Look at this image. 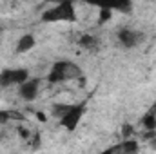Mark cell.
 <instances>
[{
    "label": "cell",
    "instance_id": "obj_1",
    "mask_svg": "<svg viewBox=\"0 0 156 154\" xmlns=\"http://www.w3.org/2000/svg\"><path fill=\"white\" fill-rule=\"evenodd\" d=\"M82 76V69L75 62L69 60H58L51 65L49 75H47V82L49 83H64L69 80H76Z\"/></svg>",
    "mask_w": 156,
    "mask_h": 154
},
{
    "label": "cell",
    "instance_id": "obj_2",
    "mask_svg": "<svg viewBox=\"0 0 156 154\" xmlns=\"http://www.w3.org/2000/svg\"><path fill=\"white\" fill-rule=\"evenodd\" d=\"M42 22H76L78 20V15H76V9H75V4L66 0V2H60L53 7H49L47 11L42 13Z\"/></svg>",
    "mask_w": 156,
    "mask_h": 154
},
{
    "label": "cell",
    "instance_id": "obj_3",
    "mask_svg": "<svg viewBox=\"0 0 156 154\" xmlns=\"http://www.w3.org/2000/svg\"><path fill=\"white\" fill-rule=\"evenodd\" d=\"M29 80L27 69H4L0 73V87H11V85H22L24 82Z\"/></svg>",
    "mask_w": 156,
    "mask_h": 154
},
{
    "label": "cell",
    "instance_id": "obj_4",
    "mask_svg": "<svg viewBox=\"0 0 156 154\" xmlns=\"http://www.w3.org/2000/svg\"><path fill=\"white\" fill-rule=\"evenodd\" d=\"M85 107H87V103H85V102L73 103V105H71V109H69V113L60 120V125H62V127H66L69 132H71V131H75V129L78 127V123H80V120H82V116H83V113H85Z\"/></svg>",
    "mask_w": 156,
    "mask_h": 154
},
{
    "label": "cell",
    "instance_id": "obj_5",
    "mask_svg": "<svg viewBox=\"0 0 156 154\" xmlns=\"http://www.w3.org/2000/svg\"><path fill=\"white\" fill-rule=\"evenodd\" d=\"M116 38L125 49H133V47H138L142 44L144 33L142 31H134L131 27H120L116 33Z\"/></svg>",
    "mask_w": 156,
    "mask_h": 154
},
{
    "label": "cell",
    "instance_id": "obj_6",
    "mask_svg": "<svg viewBox=\"0 0 156 154\" xmlns=\"http://www.w3.org/2000/svg\"><path fill=\"white\" fill-rule=\"evenodd\" d=\"M102 154H140V145H138L136 140L127 138V140L120 142L116 145L109 147L107 151H104Z\"/></svg>",
    "mask_w": 156,
    "mask_h": 154
},
{
    "label": "cell",
    "instance_id": "obj_7",
    "mask_svg": "<svg viewBox=\"0 0 156 154\" xmlns=\"http://www.w3.org/2000/svg\"><path fill=\"white\" fill-rule=\"evenodd\" d=\"M38 87H40V78H29L27 82H24L18 87V94H20V98H24L27 102H33L38 94Z\"/></svg>",
    "mask_w": 156,
    "mask_h": 154
},
{
    "label": "cell",
    "instance_id": "obj_8",
    "mask_svg": "<svg viewBox=\"0 0 156 154\" xmlns=\"http://www.w3.org/2000/svg\"><path fill=\"white\" fill-rule=\"evenodd\" d=\"M98 45H100V40H98V37H94V35L85 33V35H82L78 38V47H82L85 51H96Z\"/></svg>",
    "mask_w": 156,
    "mask_h": 154
},
{
    "label": "cell",
    "instance_id": "obj_9",
    "mask_svg": "<svg viewBox=\"0 0 156 154\" xmlns=\"http://www.w3.org/2000/svg\"><path fill=\"white\" fill-rule=\"evenodd\" d=\"M142 125H144L147 131H156V102L151 105V109L144 114V118H142Z\"/></svg>",
    "mask_w": 156,
    "mask_h": 154
},
{
    "label": "cell",
    "instance_id": "obj_10",
    "mask_svg": "<svg viewBox=\"0 0 156 154\" xmlns=\"http://www.w3.org/2000/svg\"><path fill=\"white\" fill-rule=\"evenodd\" d=\"M35 37L33 35H24V37H20V40L16 42V53H27V51H31L33 47H35Z\"/></svg>",
    "mask_w": 156,
    "mask_h": 154
},
{
    "label": "cell",
    "instance_id": "obj_11",
    "mask_svg": "<svg viewBox=\"0 0 156 154\" xmlns=\"http://www.w3.org/2000/svg\"><path fill=\"white\" fill-rule=\"evenodd\" d=\"M71 105H73V103H55V105L51 107V114H53V118H56V120L60 121L64 116L69 113Z\"/></svg>",
    "mask_w": 156,
    "mask_h": 154
},
{
    "label": "cell",
    "instance_id": "obj_12",
    "mask_svg": "<svg viewBox=\"0 0 156 154\" xmlns=\"http://www.w3.org/2000/svg\"><path fill=\"white\" fill-rule=\"evenodd\" d=\"M111 16H113V9H111V5H104V7H100V18H98V26H104L107 20H111Z\"/></svg>",
    "mask_w": 156,
    "mask_h": 154
},
{
    "label": "cell",
    "instance_id": "obj_13",
    "mask_svg": "<svg viewBox=\"0 0 156 154\" xmlns=\"http://www.w3.org/2000/svg\"><path fill=\"white\" fill-rule=\"evenodd\" d=\"M11 118L22 120V114H18V113H15V111H0V125H5Z\"/></svg>",
    "mask_w": 156,
    "mask_h": 154
},
{
    "label": "cell",
    "instance_id": "obj_14",
    "mask_svg": "<svg viewBox=\"0 0 156 154\" xmlns=\"http://www.w3.org/2000/svg\"><path fill=\"white\" fill-rule=\"evenodd\" d=\"M111 9H113V11H120V13L129 15V13L133 11V4H131V2H123V4H118V5H111Z\"/></svg>",
    "mask_w": 156,
    "mask_h": 154
},
{
    "label": "cell",
    "instance_id": "obj_15",
    "mask_svg": "<svg viewBox=\"0 0 156 154\" xmlns=\"http://www.w3.org/2000/svg\"><path fill=\"white\" fill-rule=\"evenodd\" d=\"M31 147H33L35 151H38L40 147H42V142H40V134H38V132L31 138Z\"/></svg>",
    "mask_w": 156,
    "mask_h": 154
},
{
    "label": "cell",
    "instance_id": "obj_16",
    "mask_svg": "<svg viewBox=\"0 0 156 154\" xmlns=\"http://www.w3.org/2000/svg\"><path fill=\"white\" fill-rule=\"evenodd\" d=\"M122 131H123V136H125V140H127V138H129V134H131V132H133V127H131V125H127V123H125V125H123V127H122Z\"/></svg>",
    "mask_w": 156,
    "mask_h": 154
},
{
    "label": "cell",
    "instance_id": "obj_17",
    "mask_svg": "<svg viewBox=\"0 0 156 154\" xmlns=\"http://www.w3.org/2000/svg\"><path fill=\"white\" fill-rule=\"evenodd\" d=\"M18 134H20V136H22L24 140H27V138L31 136V134H29V131H27L26 127H20V129H18Z\"/></svg>",
    "mask_w": 156,
    "mask_h": 154
},
{
    "label": "cell",
    "instance_id": "obj_18",
    "mask_svg": "<svg viewBox=\"0 0 156 154\" xmlns=\"http://www.w3.org/2000/svg\"><path fill=\"white\" fill-rule=\"evenodd\" d=\"M37 116H38L40 121H45V116H44V113H37Z\"/></svg>",
    "mask_w": 156,
    "mask_h": 154
},
{
    "label": "cell",
    "instance_id": "obj_19",
    "mask_svg": "<svg viewBox=\"0 0 156 154\" xmlns=\"http://www.w3.org/2000/svg\"><path fill=\"white\" fill-rule=\"evenodd\" d=\"M5 136H7V134H5V131H0V142H2V140H5Z\"/></svg>",
    "mask_w": 156,
    "mask_h": 154
},
{
    "label": "cell",
    "instance_id": "obj_20",
    "mask_svg": "<svg viewBox=\"0 0 156 154\" xmlns=\"http://www.w3.org/2000/svg\"><path fill=\"white\" fill-rule=\"evenodd\" d=\"M151 147L156 149V136H154V138H151Z\"/></svg>",
    "mask_w": 156,
    "mask_h": 154
},
{
    "label": "cell",
    "instance_id": "obj_21",
    "mask_svg": "<svg viewBox=\"0 0 156 154\" xmlns=\"http://www.w3.org/2000/svg\"><path fill=\"white\" fill-rule=\"evenodd\" d=\"M0 33H2V27H0Z\"/></svg>",
    "mask_w": 156,
    "mask_h": 154
}]
</instances>
